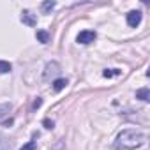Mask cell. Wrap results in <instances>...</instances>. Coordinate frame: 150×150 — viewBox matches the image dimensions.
Returning a JSON list of instances; mask_svg holds the SVG:
<instances>
[{
    "mask_svg": "<svg viewBox=\"0 0 150 150\" xmlns=\"http://www.w3.org/2000/svg\"><path fill=\"white\" fill-rule=\"evenodd\" d=\"M20 150H35V141H28V143L23 145Z\"/></svg>",
    "mask_w": 150,
    "mask_h": 150,
    "instance_id": "obj_14",
    "label": "cell"
},
{
    "mask_svg": "<svg viewBox=\"0 0 150 150\" xmlns=\"http://www.w3.org/2000/svg\"><path fill=\"white\" fill-rule=\"evenodd\" d=\"M21 21H23L25 25H28V27H35L37 18H35L34 13H30V11H23V13H21Z\"/></svg>",
    "mask_w": 150,
    "mask_h": 150,
    "instance_id": "obj_5",
    "label": "cell"
},
{
    "mask_svg": "<svg viewBox=\"0 0 150 150\" xmlns=\"http://www.w3.org/2000/svg\"><path fill=\"white\" fill-rule=\"evenodd\" d=\"M42 125L46 127V129H53V120H50V118H46V120H42Z\"/></svg>",
    "mask_w": 150,
    "mask_h": 150,
    "instance_id": "obj_15",
    "label": "cell"
},
{
    "mask_svg": "<svg viewBox=\"0 0 150 150\" xmlns=\"http://www.w3.org/2000/svg\"><path fill=\"white\" fill-rule=\"evenodd\" d=\"M11 108H13L11 104H2V106H0V120H2V118L11 111Z\"/></svg>",
    "mask_w": 150,
    "mask_h": 150,
    "instance_id": "obj_12",
    "label": "cell"
},
{
    "mask_svg": "<svg viewBox=\"0 0 150 150\" xmlns=\"http://www.w3.org/2000/svg\"><path fill=\"white\" fill-rule=\"evenodd\" d=\"M136 97L146 103V101H150V90H148L146 87H145V88H139V90L136 92Z\"/></svg>",
    "mask_w": 150,
    "mask_h": 150,
    "instance_id": "obj_7",
    "label": "cell"
},
{
    "mask_svg": "<svg viewBox=\"0 0 150 150\" xmlns=\"http://www.w3.org/2000/svg\"><path fill=\"white\" fill-rule=\"evenodd\" d=\"M58 71H60V65H58L57 62H50V64L46 65V69H44V80H50L51 76L58 74Z\"/></svg>",
    "mask_w": 150,
    "mask_h": 150,
    "instance_id": "obj_4",
    "label": "cell"
},
{
    "mask_svg": "<svg viewBox=\"0 0 150 150\" xmlns=\"http://www.w3.org/2000/svg\"><path fill=\"white\" fill-rule=\"evenodd\" d=\"M139 23H141V13H139V11H131V13H127V25H129V27L136 28Z\"/></svg>",
    "mask_w": 150,
    "mask_h": 150,
    "instance_id": "obj_3",
    "label": "cell"
},
{
    "mask_svg": "<svg viewBox=\"0 0 150 150\" xmlns=\"http://www.w3.org/2000/svg\"><path fill=\"white\" fill-rule=\"evenodd\" d=\"M35 37H37V41H39V42H42V44H48V42H50V39H51V35H50V32H48V30H37Z\"/></svg>",
    "mask_w": 150,
    "mask_h": 150,
    "instance_id": "obj_6",
    "label": "cell"
},
{
    "mask_svg": "<svg viewBox=\"0 0 150 150\" xmlns=\"http://www.w3.org/2000/svg\"><path fill=\"white\" fill-rule=\"evenodd\" d=\"M96 37H97V34H96L94 30H83V32L78 34L76 41H78L80 44H90V42L96 41Z\"/></svg>",
    "mask_w": 150,
    "mask_h": 150,
    "instance_id": "obj_2",
    "label": "cell"
},
{
    "mask_svg": "<svg viewBox=\"0 0 150 150\" xmlns=\"http://www.w3.org/2000/svg\"><path fill=\"white\" fill-rule=\"evenodd\" d=\"M0 150H13V143L4 136H0Z\"/></svg>",
    "mask_w": 150,
    "mask_h": 150,
    "instance_id": "obj_9",
    "label": "cell"
},
{
    "mask_svg": "<svg viewBox=\"0 0 150 150\" xmlns=\"http://www.w3.org/2000/svg\"><path fill=\"white\" fill-rule=\"evenodd\" d=\"M53 7H55V2H51V0H50V2H42V11H44V13L51 11Z\"/></svg>",
    "mask_w": 150,
    "mask_h": 150,
    "instance_id": "obj_13",
    "label": "cell"
},
{
    "mask_svg": "<svg viewBox=\"0 0 150 150\" xmlns=\"http://www.w3.org/2000/svg\"><path fill=\"white\" fill-rule=\"evenodd\" d=\"M41 103H42V101L37 97V99H35V103H34V108H39V106H41Z\"/></svg>",
    "mask_w": 150,
    "mask_h": 150,
    "instance_id": "obj_16",
    "label": "cell"
},
{
    "mask_svg": "<svg viewBox=\"0 0 150 150\" xmlns=\"http://www.w3.org/2000/svg\"><path fill=\"white\" fill-rule=\"evenodd\" d=\"M65 85H67V80L58 78V80H55V81H53V90H55V92H60V90H64V88H65Z\"/></svg>",
    "mask_w": 150,
    "mask_h": 150,
    "instance_id": "obj_8",
    "label": "cell"
},
{
    "mask_svg": "<svg viewBox=\"0 0 150 150\" xmlns=\"http://www.w3.org/2000/svg\"><path fill=\"white\" fill-rule=\"evenodd\" d=\"M118 74H120L118 69H106V71L103 72V76H104V78H113V76H118Z\"/></svg>",
    "mask_w": 150,
    "mask_h": 150,
    "instance_id": "obj_10",
    "label": "cell"
},
{
    "mask_svg": "<svg viewBox=\"0 0 150 150\" xmlns=\"http://www.w3.org/2000/svg\"><path fill=\"white\" fill-rule=\"evenodd\" d=\"M11 71V64L6 62V60H0V74H6Z\"/></svg>",
    "mask_w": 150,
    "mask_h": 150,
    "instance_id": "obj_11",
    "label": "cell"
},
{
    "mask_svg": "<svg viewBox=\"0 0 150 150\" xmlns=\"http://www.w3.org/2000/svg\"><path fill=\"white\" fill-rule=\"evenodd\" d=\"M145 141H146L145 132L136 131V129H125V131H122V132L117 136L115 146L120 148V150H134V148L141 146Z\"/></svg>",
    "mask_w": 150,
    "mask_h": 150,
    "instance_id": "obj_1",
    "label": "cell"
}]
</instances>
